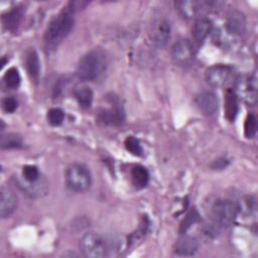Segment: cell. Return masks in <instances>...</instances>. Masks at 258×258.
<instances>
[{"label":"cell","instance_id":"5","mask_svg":"<svg viewBox=\"0 0 258 258\" xmlns=\"http://www.w3.org/2000/svg\"><path fill=\"white\" fill-rule=\"evenodd\" d=\"M80 249L86 257L101 258L109 253L106 240L96 233H87L80 241Z\"/></svg>","mask_w":258,"mask_h":258},{"label":"cell","instance_id":"2","mask_svg":"<svg viewBox=\"0 0 258 258\" xmlns=\"http://www.w3.org/2000/svg\"><path fill=\"white\" fill-rule=\"evenodd\" d=\"M106 56L101 50H92L85 54L78 63L77 76L82 81H94L106 70Z\"/></svg>","mask_w":258,"mask_h":258},{"label":"cell","instance_id":"27","mask_svg":"<svg viewBox=\"0 0 258 258\" xmlns=\"http://www.w3.org/2000/svg\"><path fill=\"white\" fill-rule=\"evenodd\" d=\"M200 220V215L198 213V211L196 209H192L188 214L187 216L185 217V219L181 222L180 224V232L181 233H184L187 231V229L192 225V224H196L197 222H199Z\"/></svg>","mask_w":258,"mask_h":258},{"label":"cell","instance_id":"22","mask_svg":"<svg viewBox=\"0 0 258 258\" xmlns=\"http://www.w3.org/2000/svg\"><path fill=\"white\" fill-rule=\"evenodd\" d=\"M22 145V138L15 133H9L2 136L1 138V147L3 149L18 148Z\"/></svg>","mask_w":258,"mask_h":258},{"label":"cell","instance_id":"13","mask_svg":"<svg viewBox=\"0 0 258 258\" xmlns=\"http://www.w3.org/2000/svg\"><path fill=\"white\" fill-rule=\"evenodd\" d=\"M212 27H213V23L209 18L207 17L198 18L191 29L194 39L198 43H202L210 34Z\"/></svg>","mask_w":258,"mask_h":258},{"label":"cell","instance_id":"16","mask_svg":"<svg viewBox=\"0 0 258 258\" xmlns=\"http://www.w3.org/2000/svg\"><path fill=\"white\" fill-rule=\"evenodd\" d=\"M241 92L244 95L245 101L250 105H255L257 102V84L256 79L248 77L240 86Z\"/></svg>","mask_w":258,"mask_h":258},{"label":"cell","instance_id":"4","mask_svg":"<svg viewBox=\"0 0 258 258\" xmlns=\"http://www.w3.org/2000/svg\"><path fill=\"white\" fill-rule=\"evenodd\" d=\"M240 212V206L230 200H217L210 208V215L216 224L220 226H229L237 218Z\"/></svg>","mask_w":258,"mask_h":258},{"label":"cell","instance_id":"9","mask_svg":"<svg viewBox=\"0 0 258 258\" xmlns=\"http://www.w3.org/2000/svg\"><path fill=\"white\" fill-rule=\"evenodd\" d=\"M213 2H198V1H177L175 2L176 10L184 18H195L203 8H209Z\"/></svg>","mask_w":258,"mask_h":258},{"label":"cell","instance_id":"8","mask_svg":"<svg viewBox=\"0 0 258 258\" xmlns=\"http://www.w3.org/2000/svg\"><path fill=\"white\" fill-rule=\"evenodd\" d=\"M198 109L205 115H213L219 108V100L212 92H202L195 99Z\"/></svg>","mask_w":258,"mask_h":258},{"label":"cell","instance_id":"29","mask_svg":"<svg viewBox=\"0 0 258 258\" xmlns=\"http://www.w3.org/2000/svg\"><path fill=\"white\" fill-rule=\"evenodd\" d=\"M17 106H18V103L14 98L7 97L2 101L3 110L7 113H13L17 109Z\"/></svg>","mask_w":258,"mask_h":258},{"label":"cell","instance_id":"26","mask_svg":"<svg viewBox=\"0 0 258 258\" xmlns=\"http://www.w3.org/2000/svg\"><path fill=\"white\" fill-rule=\"evenodd\" d=\"M22 175L27 182L34 183L39 178V171L38 168L34 165H25L22 169Z\"/></svg>","mask_w":258,"mask_h":258},{"label":"cell","instance_id":"15","mask_svg":"<svg viewBox=\"0 0 258 258\" xmlns=\"http://www.w3.org/2000/svg\"><path fill=\"white\" fill-rule=\"evenodd\" d=\"M99 119L104 124L116 125V124H120L123 121L124 113L120 107H117L116 105H114L110 109L101 110L99 113Z\"/></svg>","mask_w":258,"mask_h":258},{"label":"cell","instance_id":"6","mask_svg":"<svg viewBox=\"0 0 258 258\" xmlns=\"http://www.w3.org/2000/svg\"><path fill=\"white\" fill-rule=\"evenodd\" d=\"M235 80V71L226 64H215L206 71V81L214 88H223Z\"/></svg>","mask_w":258,"mask_h":258},{"label":"cell","instance_id":"1","mask_svg":"<svg viewBox=\"0 0 258 258\" xmlns=\"http://www.w3.org/2000/svg\"><path fill=\"white\" fill-rule=\"evenodd\" d=\"M75 12L69 3L48 24L44 32V46L47 50L56 48L70 34L75 23Z\"/></svg>","mask_w":258,"mask_h":258},{"label":"cell","instance_id":"3","mask_svg":"<svg viewBox=\"0 0 258 258\" xmlns=\"http://www.w3.org/2000/svg\"><path fill=\"white\" fill-rule=\"evenodd\" d=\"M66 184L76 192L87 190L92 183V175L89 168L81 163H73L66 170Z\"/></svg>","mask_w":258,"mask_h":258},{"label":"cell","instance_id":"24","mask_svg":"<svg viewBox=\"0 0 258 258\" xmlns=\"http://www.w3.org/2000/svg\"><path fill=\"white\" fill-rule=\"evenodd\" d=\"M124 145L127 151H129L135 156H141L143 153V149H142V146L140 145V142L133 136H128L125 139Z\"/></svg>","mask_w":258,"mask_h":258},{"label":"cell","instance_id":"25","mask_svg":"<svg viewBox=\"0 0 258 258\" xmlns=\"http://www.w3.org/2000/svg\"><path fill=\"white\" fill-rule=\"evenodd\" d=\"M257 131V121L253 114H249L245 120L244 133L247 138H253Z\"/></svg>","mask_w":258,"mask_h":258},{"label":"cell","instance_id":"18","mask_svg":"<svg viewBox=\"0 0 258 258\" xmlns=\"http://www.w3.org/2000/svg\"><path fill=\"white\" fill-rule=\"evenodd\" d=\"M25 66H26L27 73H28L29 77L31 78V80L36 82L39 77L40 64H39L38 55L35 50L32 49L27 52L26 57H25Z\"/></svg>","mask_w":258,"mask_h":258},{"label":"cell","instance_id":"17","mask_svg":"<svg viewBox=\"0 0 258 258\" xmlns=\"http://www.w3.org/2000/svg\"><path fill=\"white\" fill-rule=\"evenodd\" d=\"M23 10L21 7H14L2 16V23L5 29L14 30L21 21Z\"/></svg>","mask_w":258,"mask_h":258},{"label":"cell","instance_id":"19","mask_svg":"<svg viewBox=\"0 0 258 258\" xmlns=\"http://www.w3.org/2000/svg\"><path fill=\"white\" fill-rule=\"evenodd\" d=\"M234 91L228 90L225 95V116L228 120L233 121L238 112V100Z\"/></svg>","mask_w":258,"mask_h":258},{"label":"cell","instance_id":"7","mask_svg":"<svg viewBox=\"0 0 258 258\" xmlns=\"http://www.w3.org/2000/svg\"><path fill=\"white\" fill-rule=\"evenodd\" d=\"M195 57V47L188 39L176 41L171 49V58L177 66H187Z\"/></svg>","mask_w":258,"mask_h":258},{"label":"cell","instance_id":"21","mask_svg":"<svg viewBox=\"0 0 258 258\" xmlns=\"http://www.w3.org/2000/svg\"><path fill=\"white\" fill-rule=\"evenodd\" d=\"M75 98L82 108H89L92 105L94 95L89 87H81L75 90Z\"/></svg>","mask_w":258,"mask_h":258},{"label":"cell","instance_id":"20","mask_svg":"<svg viewBox=\"0 0 258 258\" xmlns=\"http://www.w3.org/2000/svg\"><path fill=\"white\" fill-rule=\"evenodd\" d=\"M131 179L137 188H143L148 184L149 173L142 165H136L131 169Z\"/></svg>","mask_w":258,"mask_h":258},{"label":"cell","instance_id":"12","mask_svg":"<svg viewBox=\"0 0 258 258\" xmlns=\"http://www.w3.org/2000/svg\"><path fill=\"white\" fill-rule=\"evenodd\" d=\"M199 248L198 241L190 236H183L179 238L174 244V252L180 256H192Z\"/></svg>","mask_w":258,"mask_h":258},{"label":"cell","instance_id":"10","mask_svg":"<svg viewBox=\"0 0 258 258\" xmlns=\"http://www.w3.org/2000/svg\"><path fill=\"white\" fill-rule=\"evenodd\" d=\"M170 31L171 28L169 22L166 19H160L153 26L151 39L156 46L163 47L170 38Z\"/></svg>","mask_w":258,"mask_h":258},{"label":"cell","instance_id":"14","mask_svg":"<svg viewBox=\"0 0 258 258\" xmlns=\"http://www.w3.org/2000/svg\"><path fill=\"white\" fill-rule=\"evenodd\" d=\"M246 28V21L242 13L233 12L229 15L226 23V29L232 35H241Z\"/></svg>","mask_w":258,"mask_h":258},{"label":"cell","instance_id":"11","mask_svg":"<svg viewBox=\"0 0 258 258\" xmlns=\"http://www.w3.org/2000/svg\"><path fill=\"white\" fill-rule=\"evenodd\" d=\"M17 206V198L9 188L1 189L0 197V216L2 219L8 218L15 211Z\"/></svg>","mask_w":258,"mask_h":258},{"label":"cell","instance_id":"28","mask_svg":"<svg viewBox=\"0 0 258 258\" xmlns=\"http://www.w3.org/2000/svg\"><path fill=\"white\" fill-rule=\"evenodd\" d=\"M64 119V114L60 109L52 108L47 112V120L50 125L58 126L62 123Z\"/></svg>","mask_w":258,"mask_h":258},{"label":"cell","instance_id":"23","mask_svg":"<svg viewBox=\"0 0 258 258\" xmlns=\"http://www.w3.org/2000/svg\"><path fill=\"white\" fill-rule=\"evenodd\" d=\"M4 83L7 88L9 89H15L19 86L20 84V76L15 68H10L4 75L3 77Z\"/></svg>","mask_w":258,"mask_h":258}]
</instances>
